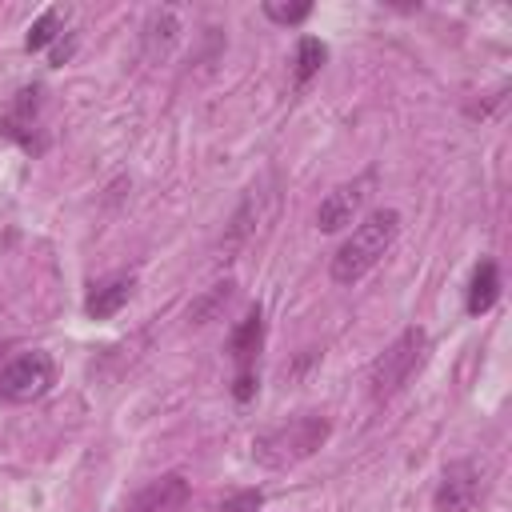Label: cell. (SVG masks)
<instances>
[{
    "label": "cell",
    "instance_id": "obj_1",
    "mask_svg": "<svg viewBox=\"0 0 512 512\" xmlns=\"http://www.w3.org/2000/svg\"><path fill=\"white\" fill-rule=\"evenodd\" d=\"M396 232H400V212L396 208H376L364 224L352 228V236L332 256V280L336 284H356L360 276H368L376 268V260L392 248Z\"/></svg>",
    "mask_w": 512,
    "mask_h": 512
},
{
    "label": "cell",
    "instance_id": "obj_2",
    "mask_svg": "<svg viewBox=\"0 0 512 512\" xmlns=\"http://www.w3.org/2000/svg\"><path fill=\"white\" fill-rule=\"evenodd\" d=\"M324 440H328V420L316 416V412H304L288 424H276V428L260 432L252 440V456L264 468H284V464H296V460L312 456Z\"/></svg>",
    "mask_w": 512,
    "mask_h": 512
},
{
    "label": "cell",
    "instance_id": "obj_3",
    "mask_svg": "<svg viewBox=\"0 0 512 512\" xmlns=\"http://www.w3.org/2000/svg\"><path fill=\"white\" fill-rule=\"evenodd\" d=\"M424 356H428V332H424V328H404V332L372 360V368H368V396H372V400L396 396V392L412 380V372L424 364Z\"/></svg>",
    "mask_w": 512,
    "mask_h": 512
},
{
    "label": "cell",
    "instance_id": "obj_4",
    "mask_svg": "<svg viewBox=\"0 0 512 512\" xmlns=\"http://www.w3.org/2000/svg\"><path fill=\"white\" fill-rule=\"evenodd\" d=\"M260 344H264V312H260V304H252L248 316L228 336V352H232V364H236L232 396L240 404H248L256 396V356H260Z\"/></svg>",
    "mask_w": 512,
    "mask_h": 512
},
{
    "label": "cell",
    "instance_id": "obj_5",
    "mask_svg": "<svg viewBox=\"0 0 512 512\" xmlns=\"http://www.w3.org/2000/svg\"><path fill=\"white\" fill-rule=\"evenodd\" d=\"M56 380V364L48 352L32 348V352H20L16 360H8L0 368V396L12 400V404H28V400H40Z\"/></svg>",
    "mask_w": 512,
    "mask_h": 512
},
{
    "label": "cell",
    "instance_id": "obj_6",
    "mask_svg": "<svg viewBox=\"0 0 512 512\" xmlns=\"http://www.w3.org/2000/svg\"><path fill=\"white\" fill-rule=\"evenodd\" d=\"M372 184H376L372 172H364V176H356V180H348V184H336V188L320 200V208H316V228H320V232H340V228H348V224L360 216V208H364Z\"/></svg>",
    "mask_w": 512,
    "mask_h": 512
},
{
    "label": "cell",
    "instance_id": "obj_7",
    "mask_svg": "<svg viewBox=\"0 0 512 512\" xmlns=\"http://www.w3.org/2000/svg\"><path fill=\"white\" fill-rule=\"evenodd\" d=\"M480 500V468L472 460H456L444 468L440 484H436V512H472Z\"/></svg>",
    "mask_w": 512,
    "mask_h": 512
},
{
    "label": "cell",
    "instance_id": "obj_8",
    "mask_svg": "<svg viewBox=\"0 0 512 512\" xmlns=\"http://www.w3.org/2000/svg\"><path fill=\"white\" fill-rule=\"evenodd\" d=\"M36 108H40V88H24V92H16L12 108L0 116V136H8V140H16L20 148L36 152V148H40V140H36V132H40V116H36Z\"/></svg>",
    "mask_w": 512,
    "mask_h": 512
},
{
    "label": "cell",
    "instance_id": "obj_9",
    "mask_svg": "<svg viewBox=\"0 0 512 512\" xmlns=\"http://www.w3.org/2000/svg\"><path fill=\"white\" fill-rule=\"evenodd\" d=\"M188 500V480L184 476H160L144 492L132 496V512H180Z\"/></svg>",
    "mask_w": 512,
    "mask_h": 512
},
{
    "label": "cell",
    "instance_id": "obj_10",
    "mask_svg": "<svg viewBox=\"0 0 512 512\" xmlns=\"http://www.w3.org/2000/svg\"><path fill=\"white\" fill-rule=\"evenodd\" d=\"M132 288H136L132 276H108V280H100V284L88 292L84 312H88L92 320H108V316H116V312L132 300Z\"/></svg>",
    "mask_w": 512,
    "mask_h": 512
},
{
    "label": "cell",
    "instance_id": "obj_11",
    "mask_svg": "<svg viewBox=\"0 0 512 512\" xmlns=\"http://www.w3.org/2000/svg\"><path fill=\"white\" fill-rule=\"evenodd\" d=\"M176 40H180V20H176V12H172V8H156V12L148 16V24H144V52H148V56H168Z\"/></svg>",
    "mask_w": 512,
    "mask_h": 512
},
{
    "label": "cell",
    "instance_id": "obj_12",
    "mask_svg": "<svg viewBox=\"0 0 512 512\" xmlns=\"http://www.w3.org/2000/svg\"><path fill=\"white\" fill-rule=\"evenodd\" d=\"M496 296H500V268L492 260H480L472 272V284H468V312L472 316L488 312L496 304Z\"/></svg>",
    "mask_w": 512,
    "mask_h": 512
},
{
    "label": "cell",
    "instance_id": "obj_13",
    "mask_svg": "<svg viewBox=\"0 0 512 512\" xmlns=\"http://www.w3.org/2000/svg\"><path fill=\"white\" fill-rule=\"evenodd\" d=\"M64 20H68V8H64V4H52V8H44V12L32 20L28 36H24V48H28V52H40V48H48L52 40H60V32H64Z\"/></svg>",
    "mask_w": 512,
    "mask_h": 512
},
{
    "label": "cell",
    "instance_id": "obj_14",
    "mask_svg": "<svg viewBox=\"0 0 512 512\" xmlns=\"http://www.w3.org/2000/svg\"><path fill=\"white\" fill-rule=\"evenodd\" d=\"M324 60H328L324 40H316V36H300V44H296V84H308V80L324 68Z\"/></svg>",
    "mask_w": 512,
    "mask_h": 512
},
{
    "label": "cell",
    "instance_id": "obj_15",
    "mask_svg": "<svg viewBox=\"0 0 512 512\" xmlns=\"http://www.w3.org/2000/svg\"><path fill=\"white\" fill-rule=\"evenodd\" d=\"M228 300H232V280L216 284L208 296H200V300L192 304V312H188V316H192V324H208V320H212V316H216V312H220Z\"/></svg>",
    "mask_w": 512,
    "mask_h": 512
},
{
    "label": "cell",
    "instance_id": "obj_16",
    "mask_svg": "<svg viewBox=\"0 0 512 512\" xmlns=\"http://www.w3.org/2000/svg\"><path fill=\"white\" fill-rule=\"evenodd\" d=\"M264 16L276 20V24H300L312 16V4L308 0H296V4H280V0H264Z\"/></svg>",
    "mask_w": 512,
    "mask_h": 512
},
{
    "label": "cell",
    "instance_id": "obj_17",
    "mask_svg": "<svg viewBox=\"0 0 512 512\" xmlns=\"http://www.w3.org/2000/svg\"><path fill=\"white\" fill-rule=\"evenodd\" d=\"M260 504H264V492H260V488H244V492L228 496V500L220 504V512H260Z\"/></svg>",
    "mask_w": 512,
    "mask_h": 512
},
{
    "label": "cell",
    "instance_id": "obj_18",
    "mask_svg": "<svg viewBox=\"0 0 512 512\" xmlns=\"http://www.w3.org/2000/svg\"><path fill=\"white\" fill-rule=\"evenodd\" d=\"M72 48H76L72 36H68V40H56V48H52V64H64V60L72 56Z\"/></svg>",
    "mask_w": 512,
    "mask_h": 512
}]
</instances>
